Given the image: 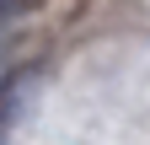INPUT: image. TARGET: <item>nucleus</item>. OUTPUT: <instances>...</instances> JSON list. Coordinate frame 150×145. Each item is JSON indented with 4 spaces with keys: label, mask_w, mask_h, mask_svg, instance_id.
I'll list each match as a JSON object with an SVG mask.
<instances>
[{
    "label": "nucleus",
    "mask_w": 150,
    "mask_h": 145,
    "mask_svg": "<svg viewBox=\"0 0 150 145\" xmlns=\"http://www.w3.org/2000/svg\"><path fill=\"white\" fill-rule=\"evenodd\" d=\"M22 6H32V0H0V16H11V11H22Z\"/></svg>",
    "instance_id": "1"
}]
</instances>
